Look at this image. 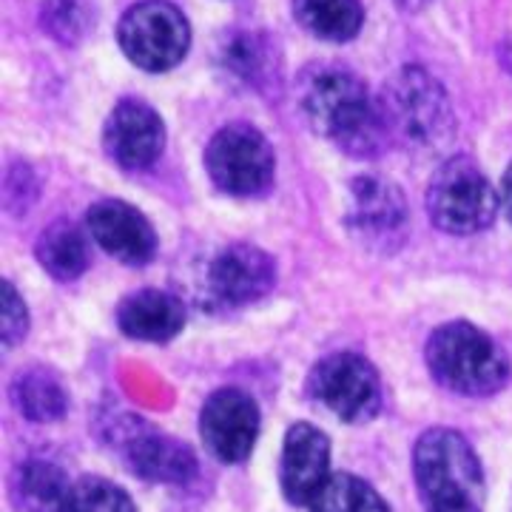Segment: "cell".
Masks as SVG:
<instances>
[{
    "label": "cell",
    "mask_w": 512,
    "mask_h": 512,
    "mask_svg": "<svg viewBox=\"0 0 512 512\" xmlns=\"http://www.w3.org/2000/svg\"><path fill=\"white\" fill-rule=\"evenodd\" d=\"M274 259L256 245H228L211 259L205 274V291L220 308H242L262 299L274 288Z\"/></svg>",
    "instance_id": "cell-11"
},
{
    "label": "cell",
    "mask_w": 512,
    "mask_h": 512,
    "mask_svg": "<svg viewBox=\"0 0 512 512\" xmlns=\"http://www.w3.org/2000/svg\"><path fill=\"white\" fill-rule=\"evenodd\" d=\"M12 402L26 419L57 421L66 416V390L55 376L43 367H29L12 382Z\"/></svg>",
    "instance_id": "cell-21"
},
{
    "label": "cell",
    "mask_w": 512,
    "mask_h": 512,
    "mask_svg": "<svg viewBox=\"0 0 512 512\" xmlns=\"http://www.w3.org/2000/svg\"><path fill=\"white\" fill-rule=\"evenodd\" d=\"M200 433L211 456L239 464L251 456L259 436V407L237 387H222L202 407Z\"/></svg>",
    "instance_id": "cell-10"
},
{
    "label": "cell",
    "mask_w": 512,
    "mask_h": 512,
    "mask_svg": "<svg viewBox=\"0 0 512 512\" xmlns=\"http://www.w3.org/2000/svg\"><path fill=\"white\" fill-rule=\"evenodd\" d=\"M123 456L134 476L154 484H188L197 476V456L183 441L154 433L148 424H134L123 433Z\"/></svg>",
    "instance_id": "cell-15"
},
{
    "label": "cell",
    "mask_w": 512,
    "mask_h": 512,
    "mask_svg": "<svg viewBox=\"0 0 512 512\" xmlns=\"http://www.w3.org/2000/svg\"><path fill=\"white\" fill-rule=\"evenodd\" d=\"M501 202H504V211H507V217L512 222V165L507 168L504 183H501Z\"/></svg>",
    "instance_id": "cell-27"
},
{
    "label": "cell",
    "mask_w": 512,
    "mask_h": 512,
    "mask_svg": "<svg viewBox=\"0 0 512 512\" xmlns=\"http://www.w3.org/2000/svg\"><path fill=\"white\" fill-rule=\"evenodd\" d=\"M117 43L137 69L160 74L183 63L191 49V26L174 3L143 0L120 18Z\"/></svg>",
    "instance_id": "cell-6"
},
{
    "label": "cell",
    "mask_w": 512,
    "mask_h": 512,
    "mask_svg": "<svg viewBox=\"0 0 512 512\" xmlns=\"http://www.w3.org/2000/svg\"><path fill=\"white\" fill-rule=\"evenodd\" d=\"M311 512H390L382 495L376 493L367 481L350 476V473H333L328 484L316 493Z\"/></svg>",
    "instance_id": "cell-22"
},
{
    "label": "cell",
    "mask_w": 512,
    "mask_h": 512,
    "mask_svg": "<svg viewBox=\"0 0 512 512\" xmlns=\"http://www.w3.org/2000/svg\"><path fill=\"white\" fill-rule=\"evenodd\" d=\"M498 57H501V66L512 74V35L501 40V49H498Z\"/></svg>",
    "instance_id": "cell-28"
},
{
    "label": "cell",
    "mask_w": 512,
    "mask_h": 512,
    "mask_svg": "<svg viewBox=\"0 0 512 512\" xmlns=\"http://www.w3.org/2000/svg\"><path fill=\"white\" fill-rule=\"evenodd\" d=\"M296 94L308 126L333 140L345 154L376 157L390 143L382 100L345 66L313 63L299 74Z\"/></svg>",
    "instance_id": "cell-1"
},
{
    "label": "cell",
    "mask_w": 512,
    "mask_h": 512,
    "mask_svg": "<svg viewBox=\"0 0 512 512\" xmlns=\"http://www.w3.org/2000/svg\"><path fill=\"white\" fill-rule=\"evenodd\" d=\"M89 3L86 0H46L43 6V26L60 43H77L89 29Z\"/></svg>",
    "instance_id": "cell-24"
},
{
    "label": "cell",
    "mask_w": 512,
    "mask_h": 512,
    "mask_svg": "<svg viewBox=\"0 0 512 512\" xmlns=\"http://www.w3.org/2000/svg\"><path fill=\"white\" fill-rule=\"evenodd\" d=\"M293 18L319 40L348 43L362 32L365 9L359 0H293Z\"/></svg>",
    "instance_id": "cell-19"
},
{
    "label": "cell",
    "mask_w": 512,
    "mask_h": 512,
    "mask_svg": "<svg viewBox=\"0 0 512 512\" xmlns=\"http://www.w3.org/2000/svg\"><path fill=\"white\" fill-rule=\"evenodd\" d=\"M308 393L336 419L362 424L382 407V382L376 367L359 353H333L311 370Z\"/></svg>",
    "instance_id": "cell-8"
},
{
    "label": "cell",
    "mask_w": 512,
    "mask_h": 512,
    "mask_svg": "<svg viewBox=\"0 0 512 512\" xmlns=\"http://www.w3.org/2000/svg\"><path fill=\"white\" fill-rule=\"evenodd\" d=\"M413 476L427 507L447 501H478L484 473L476 450L456 430H427L413 450Z\"/></svg>",
    "instance_id": "cell-4"
},
{
    "label": "cell",
    "mask_w": 512,
    "mask_h": 512,
    "mask_svg": "<svg viewBox=\"0 0 512 512\" xmlns=\"http://www.w3.org/2000/svg\"><path fill=\"white\" fill-rule=\"evenodd\" d=\"M205 168L214 185L231 197H259L274 183V148L259 128L231 123L205 146Z\"/></svg>",
    "instance_id": "cell-7"
},
{
    "label": "cell",
    "mask_w": 512,
    "mask_h": 512,
    "mask_svg": "<svg viewBox=\"0 0 512 512\" xmlns=\"http://www.w3.org/2000/svg\"><path fill=\"white\" fill-rule=\"evenodd\" d=\"M427 512H481V510H478V501H447V504L427 507Z\"/></svg>",
    "instance_id": "cell-26"
},
{
    "label": "cell",
    "mask_w": 512,
    "mask_h": 512,
    "mask_svg": "<svg viewBox=\"0 0 512 512\" xmlns=\"http://www.w3.org/2000/svg\"><path fill=\"white\" fill-rule=\"evenodd\" d=\"M379 100L390 140L419 151H436L450 143L456 128L453 106L444 86L430 72L404 66L384 83Z\"/></svg>",
    "instance_id": "cell-2"
},
{
    "label": "cell",
    "mask_w": 512,
    "mask_h": 512,
    "mask_svg": "<svg viewBox=\"0 0 512 512\" xmlns=\"http://www.w3.org/2000/svg\"><path fill=\"white\" fill-rule=\"evenodd\" d=\"M103 146L111 163L126 171H143L160 160L165 148V123L157 111L143 100H120L111 109L106 128H103Z\"/></svg>",
    "instance_id": "cell-12"
},
{
    "label": "cell",
    "mask_w": 512,
    "mask_h": 512,
    "mask_svg": "<svg viewBox=\"0 0 512 512\" xmlns=\"http://www.w3.org/2000/svg\"><path fill=\"white\" fill-rule=\"evenodd\" d=\"M37 259L43 271L55 276L60 282H72L89 268V242L86 234L69 220L52 222L40 237H37Z\"/></svg>",
    "instance_id": "cell-20"
},
{
    "label": "cell",
    "mask_w": 512,
    "mask_h": 512,
    "mask_svg": "<svg viewBox=\"0 0 512 512\" xmlns=\"http://www.w3.org/2000/svg\"><path fill=\"white\" fill-rule=\"evenodd\" d=\"M330 476L328 436L313 424H293L282 450V493L291 504L308 507Z\"/></svg>",
    "instance_id": "cell-14"
},
{
    "label": "cell",
    "mask_w": 512,
    "mask_h": 512,
    "mask_svg": "<svg viewBox=\"0 0 512 512\" xmlns=\"http://www.w3.org/2000/svg\"><path fill=\"white\" fill-rule=\"evenodd\" d=\"M72 481L52 461H23L9 478V495L20 512H63L72 495Z\"/></svg>",
    "instance_id": "cell-18"
},
{
    "label": "cell",
    "mask_w": 512,
    "mask_h": 512,
    "mask_svg": "<svg viewBox=\"0 0 512 512\" xmlns=\"http://www.w3.org/2000/svg\"><path fill=\"white\" fill-rule=\"evenodd\" d=\"M498 194L473 160L456 157L436 171L427 188V214L436 228L470 237L484 231L498 214Z\"/></svg>",
    "instance_id": "cell-5"
},
{
    "label": "cell",
    "mask_w": 512,
    "mask_h": 512,
    "mask_svg": "<svg viewBox=\"0 0 512 512\" xmlns=\"http://www.w3.org/2000/svg\"><path fill=\"white\" fill-rule=\"evenodd\" d=\"M117 325L134 342H168L185 325V305L174 293L137 291L117 308Z\"/></svg>",
    "instance_id": "cell-16"
},
{
    "label": "cell",
    "mask_w": 512,
    "mask_h": 512,
    "mask_svg": "<svg viewBox=\"0 0 512 512\" xmlns=\"http://www.w3.org/2000/svg\"><path fill=\"white\" fill-rule=\"evenodd\" d=\"M399 9H404V12H421L424 6H430L433 0H393Z\"/></svg>",
    "instance_id": "cell-29"
},
{
    "label": "cell",
    "mask_w": 512,
    "mask_h": 512,
    "mask_svg": "<svg viewBox=\"0 0 512 512\" xmlns=\"http://www.w3.org/2000/svg\"><path fill=\"white\" fill-rule=\"evenodd\" d=\"M29 330V311L15 291V285L3 282L0 285V333H3V345H18L20 339Z\"/></svg>",
    "instance_id": "cell-25"
},
{
    "label": "cell",
    "mask_w": 512,
    "mask_h": 512,
    "mask_svg": "<svg viewBox=\"0 0 512 512\" xmlns=\"http://www.w3.org/2000/svg\"><path fill=\"white\" fill-rule=\"evenodd\" d=\"M424 356L433 379L458 396H493L510 379L504 350L467 322H450L436 330Z\"/></svg>",
    "instance_id": "cell-3"
},
{
    "label": "cell",
    "mask_w": 512,
    "mask_h": 512,
    "mask_svg": "<svg viewBox=\"0 0 512 512\" xmlns=\"http://www.w3.org/2000/svg\"><path fill=\"white\" fill-rule=\"evenodd\" d=\"M220 66L231 80L265 92L279 77V49L262 32H234L222 40Z\"/></svg>",
    "instance_id": "cell-17"
},
{
    "label": "cell",
    "mask_w": 512,
    "mask_h": 512,
    "mask_svg": "<svg viewBox=\"0 0 512 512\" xmlns=\"http://www.w3.org/2000/svg\"><path fill=\"white\" fill-rule=\"evenodd\" d=\"M63 512H137L126 490L106 478H80L74 481L69 504Z\"/></svg>",
    "instance_id": "cell-23"
},
{
    "label": "cell",
    "mask_w": 512,
    "mask_h": 512,
    "mask_svg": "<svg viewBox=\"0 0 512 512\" xmlns=\"http://www.w3.org/2000/svg\"><path fill=\"white\" fill-rule=\"evenodd\" d=\"M86 228L106 254L126 265H146L157 254V234L151 222L143 217V211L123 200L92 205L86 214Z\"/></svg>",
    "instance_id": "cell-13"
},
{
    "label": "cell",
    "mask_w": 512,
    "mask_h": 512,
    "mask_svg": "<svg viewBox=\"0 0 512 512\" xmlns=\"http://www.w3.org/2000/svg\"><path fill=\"white\" fill-rule=\"evenodd\" d=\"M348 228L370 251H396L407 234V200L402 188L362 174L350 183Z\"/></svg>",
    "instance_id": "cell-9"
}]
</instances>
